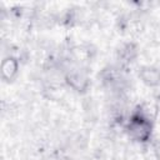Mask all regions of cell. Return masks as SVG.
<instances>
[{"label":"cell","instance_id":"obj_4","mask_svg":"<svg viewBox=\"0 0 160 160\" xmlns=\"http://www.w3.org/2000/svg\"><path fill=\"white\" fill-rule=\"evenodd\" d=\"M68 80H69V84H71V86L74 88V89H78V90H80V89H84V86L86 85V78L81 74V72H79V71H72V72H70L69 75H68Z\"/></svg>","mask_w":160,"mask_h":160},{"label":"cell","instance_id":"obj_5","mask_svg":"<svg viewBox=\"0 0 160 160\" xmlns=\"http://www.w3.org/2000/svg\"><path fill=\"white\" fill-rule=\"evenodd\" d=\"M135 54H136V51H135L134 45H132V44H128V45H125V46L121 49L119 58H120L121 62H129V61H131V59L135 56Z\"/></svg>","mask_w":160,"mask_h":160},{"label":"cell","instance_id":"obj_1","mask_svg":"<svg viewBox=\"0 0 160 160\" xmlns=\"http://www.w3.org/2000/svg\"><path fill=\"white\" fill-rule=\"evenodd\" d=\"M126 131L131 139L144 142L151 135V122L141 111H136L130 116Z\"/></svg>","mask_w":160,"mask_h":160},{"label":"cell","instance_id":"obj_2","mask_svg":"<svg viewBox=\"0 0 160 160\" xmlns=\"http://www.w3.org/2000/svg\"><path fill=\"white\" fill-rule=\"evenodd\" d=\"M18 61L14 58H6L5 60H2L1 62V76L4 80L6 81H11L15 75L18 74Z\"/></svg>","mask_w":160,"mask_h":160},{"label":"cell","instance_id":"obj_3","mask_svg":"<svg viewBox=\"0 0 160 160\" xmlns=\"http://www.w3.org/2000/svg\"><path fill=\"white\" fill-rule=\"evenodd\" d=\"M142 81L150 86L158 85L160 82V71L155 68H144L140 74Z\"/></svg>","mask_w":160,"mask_h":160}]
</instances>
